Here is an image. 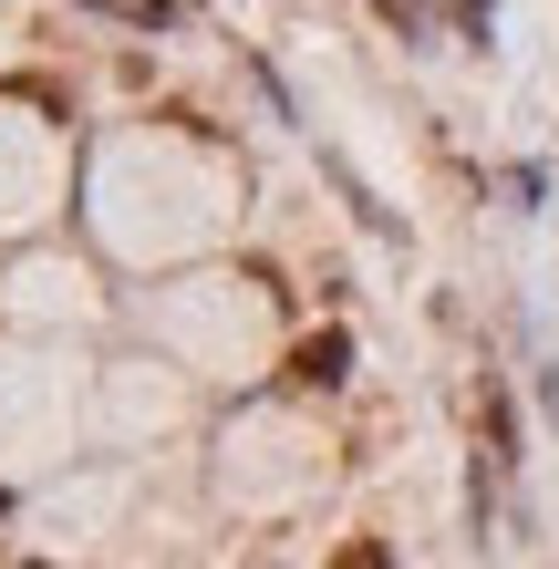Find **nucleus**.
Here are the masks:
<instances>
[{
    "label": "nucleus",
    "mask_w": 559,
    "mask_h": 569,
    "mask_svg": "<svg viewBox=\"0 0 559 569\" xmlns=\"http://www.w3.org/2000/svg\"><path fill=\"white\" fill-rule=\"evenodd\" d=\"M342 373H352V331H311V342L290 352V373H280V383H290V393H332Z\"/></svg>",
    "instance_id": "nucleus-1"
}]
</instances>
